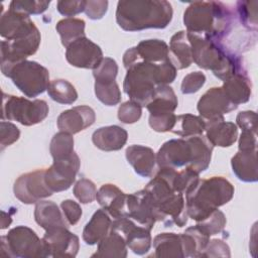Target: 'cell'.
I'll list each match as a JSON object with an SVG mask.
<instances>
[{"label":"cell","mask_w":258,"mask_h":258,"mask_svg":"<svg viewBox=\"0 0 258 258\" xmlns=\"http://www.w3.org/2000/svg\"><path fill=\"white\" fill-rule=\"evenodd\" d=\"M123 63L127 70L123 83L124 92L141 107L151 101L157 86L168 85L176 77L177 70L170 59L160 63L144 61L138 57L135 46L125 51Z\"/></svg>","instance_id":"6da1fadb"},{"label":"cell","mask_w":258,"mask_h":258,"mask_svg":"<svg viewBox=\"0 0 258 258\" xmlns=\"http://www.w3.org/2000/svg\"><path fill=\"white\" fill-rule=\"evenodd\" d=\"M183 23L186 31L204 35L222 44L231 33L234 12L222 2L197 1L185 9Z\"/></svg>","instance_id":"7a4b0ae2"},{"label":"cell","mask_w":258,"mask_h":258,"mask_svg":"<svg viewBox=\"0 0 258 258\" xmlns=\"http://www.w3.org/2000/svg\"><path fill=\"white\" fill-rule=\"evenodd\" d=\"M172 6L165 0L119 1L116 21L126 31L165 28L172 19Z\"/></svg>","instance_id":"3957f363"},{"label":"cell","mask_w":258,"mask_h":258,"mask_svg":"<svg viewBox=\"0 0 258 258\" xmlns=\"http://www.w3.org/2000/svg\"><path fill=\"white\" fill-rule=\"evenodd\" d=\"M233 184L223 176L199 179L185 194V207L188 218L199 222L214 211L229 203L234 196Z\"/></svg>","instance_id":"277c9868"},{"label":"cell","mask_w":258,"mask_h":258,"mask_svg":"<svg viewBox=\"0 0 258 258\" xmlns=\"http://www.w3.org/2000/svg\"><path fill=\"white\" fill-rule=\"evenodd\" d=\"M1 72L26 97L33 98L42 94L50 83L47 69L33 60L25 59L10 66H1Z\"/></svg>","instance_id":"5b68a950"},{"label":"cell","mask_w":258,"mask_h":258,"mask_svg":"<svg viewBox=\"0 0 258 258\" xmlns=\"http://www.w3.org/2000/svg\"><path fill=\"white\" fill-rule=\"evenodd\" d=\"M0 254L16 258L49 257L43 239L25 226H17L0 238Z\"/></svg>","instance_id":"8992f818"},{"label":"cell","mask_w":258,"mask_h":258,"mask_svg":"<svg viewBox=\"0 0 258 258\" xmlns=\"http://www.w3.org/2000/svg\"><path fill=\"white\" fill-rule=\"evenodd\" d=\"M48 105L43 100L30 101L3 93L2 120H13L24 126H32L43 121L48 115Z\"/></svg>","instance_id":"52a82bcc"},{"label":"cell","mask_w":258,"mask_h":258,"mask_svg":"<svg viewBox=\"0 0 258 258\" xmlns=\"http://www.w3.org/2000/svg\"><path fill=\"white\" fill-rule=\"evenodd\" d=\"M80 165V158L75 151L67 158L53 160V163L44 172V180L48 188L52 192L68 189L75 181Z\"/></svg>","instance_id":"ba28073f"},{"label":"cell","mask_w":258,"mask_h":258,"mask_svg":"<svg viewBox=\"0 0 258 258\" xmlns=\"http://www.w3.org/2000/svg\"><path fill=\"white\" fill-rule=\"evenodd\" d=\"M45 169H37L20 175L14 182L15 197L23 204H36L42 199L50 197L53 192L44 180Z\"/></svg>","instance_id":"9c48e42d"},{"label":"cell","mask_w":258,"mask_h":258,"mask_svg":"<svg viewBox=\"0 0 258 258\" xmlns=\"http://www.w3.org/2000/svg\"><path fill=\"white\" fill-rule=\"evenodd\" d=\"M112 230L123 236L127 247L137 255L147 253L151 247L150 230L138 225L129 217H121L113 220Z\"/></svg>","instance_id":"30bf717a"},{"label":"cell","mask_w":258,"mask_h":258,"mask_svg":"<svg viewBox=\"0 0 258 258\" xmlns=\"http://www.w3.org/2000/svg\"><path fill=\"white\" fill-rule=\"evenodd\" d=\"M66 58L76 68L94 70L103 59V51L98 44L85 36L67 47Z\"/></svg>","instance_id":"8fae6325"},{"label":"cell","mask_w":258,"mask_h":258,"mask_svg":"<svg viewBox=\"0 0 258 258\" xmlns=\"http://www.w3.org/2000/svg\"><path fill=\"white\" fill-rule=\"evenodd\" d=\"M49 257H75L78 254L79 237L67 227H56L45 231L42 237Z\"/></svg>","instance_id":"7c38bea8"},{"label":"cell","mask_w":258,"mask_h":258,"mask_svg":"<svg viewBox=\"0 0 258 258\" xmlns=\"http://www.w3.org/2000/svg\"><path fill=\"white\" fill-rule=\"evenodd\" d=\"M191 160V148L186 138L171 139L163 143L156 153L158 167L178 169L189 165Z\"/></svg>","instance_id":"4fadbf2b"},{"label":"cell","mask_w":258,"mask_h":258,"mask_svg":"<svg viewBox=\"0 0 258 258\" xmlns=\"http://www.w3.org/2000/svg\"><path fill=\"white\" fill-rule=\"evenodd\" d=\"M39 30L20 39L1 41V66H10L34 54L40 44Z\"/></svg>","instance_id":"5bb4252c"},{"label":"cell","mask_w":258,"mask_h":258,"mask_svg":"<svg viewBox=\"0 0 258 258\" xmlns=\"http://www.w3.org/2000/svg\"><path fill=\"white\" fill-rule=\"evenodd\" d=\"M127 217L140 226L152 230L158 222L157 213L145 189L127 195Z\"/></svg>","instance_id":"9a60e30c"},{"label":"cell","mask_w":258,"mask_h":258,"mask_svg":"<svg viewBox=\"0 0 258 258\" xmlns=\"http://www.w3.org/2000/svg\"><path fill=\"white\" fill-rule=\"evenodd\" d=\"M237 107L229 100L222 87H214L201 97L197 109L204 120H211L223 117L224 114L234 111Z\"/></svg>","instance_id":"2e32d148"},{"label":"cell","mask_w":258,"mask_h":258,"mask_svg":"<svg viewBox=\"0 0 258 258\" xmlns=\"http://www.w3.org/2000/svg\"><path fill=\"white\" fill-rule=\"evenodd\" d=\"M38 31L30 17L21 12L9 9L0 18V34L6 40L26 37Z\"/></svg>","instance_id":"e0dca14e"},{"label":"cell","mask_w":258,"mask_h":258,"mask_svg":"<svg viewBox=\"0 0 258 258\" xmlns=\"http://www.w3.org/2000/svg\"><path fill=\"white\" fill-rule=\"evenodd\" d=\"M96 120L95 111L86 105L76 106L66 110L57 117V127L60 131L76 134L92 126Z\"/></svg>","instance_id":"ac0fdd59"},{"label":"cell","mask_w":258,"mask_h":258,"mask_svg":"<svg viewBox=\"0 0 258 258\" xmlns=\"http://www.w3.org/2000/svg\"><path fill=\"white\" fill-rule=\"evenodd\" d=\"M96 200L113 220L127 215V195L115 184H103L97 191Z\"/></svg>","instance_id":"d6986e66"},{"label":"cell","mask_w":258,"mask_h":258,"mask_svg":"<svg viewBox=\"0 0 258 258\" xmlns=\"http://www.w3.org/2000/svg\"><path fill=\"white\" fill-rule=\"evenodd\" d=\"M206 137L213 146L229 147L238 138V128L233 122H227L223 117L205 120Z\"/></svg>","instance_id":"ffe728a7"},{"label":"cell","mask_w":258,"mask_h":258,"mask_svg":"<svg viewBox=\"0 0 258 258\" xmlns=\"http://www.w3.org/2000/svg\"><path fill=\"white\" fill-rule=\"evenodd\" d=\"M125 155L129 164L140 176L151 177L154 174L156 154L150 147L134 144L127 147Z\"/></svg>","instance_id":"44dd1931"},{"label":"cell","mask_w":258,"mask_h":258,"mask_svg":"<svg viewBox=\"0 0 258 258\" xmlns=\"http://www.w3.org/2000/svg\"><path fill=\"white\" fill-rule=\"evenodd\" d=\"M127 138V131L118 125L101 127L92 135L94 145L104 151H116L121 149L126 144Z\"/></svg>","instance_id":"7402d4cb"},{"label":"cell","mask_w":258,"mask_h":258,"mask_svg":"<svg viewBox=\"0 0 258 258\" xmlns=\"http://www.w3.org/2000/svg\"><path fill=\"white\" fill-rule=\"evenodd\" d=\"M222 89L229 100L235 105L238 106L248 102L252 93V85L246 70L240 71L225 80Z\"/></svg>","instance_id":"603a6c76"},{"label":"cell","mask_w":258,"mask_h":258,"mask_svg":"<svg viewBox=\"0 0 258 258\" xmlns=\"http://www.w3.org/2000/svg\"><path fill=\"white\" fill-rule=\"evenodd\" d=\"M232 170L242 181L255 182L258 180L257 149L239 150L231 159Z\"/></svg>","instance_id":"cb8c5ba5"},{"label":"cell","mask_w":258,"mask_h":258,"mask_svg":"<svg viewBox=\"0 0 258 258\" xmlns=\"http://www.w3.org/2000/svg\"><path fill=\"white\" fill-rule=\"evenodd\" d=\"M113 220L103 209L97 210L83 230V240L88 245L98 244L112 230Z\"/></svg>","instance_id":"d4e9b609"},{"label":"cell","mask_w":258,"mask_h":258,"mask_svg":"<svg viewBox=\"0 0 258 258\" xmlns=\"http://www.w3.org/2000/svg\"><path fill=\"white\" fill-rule=\"evenodd\" d=\"M168 55L176 70L186 69L194 62L186 31L180 30L172 35L168 46Z\"/></svg>","instance_id":"484cf974"},{"label":"cell","mask_w":258,"mask_h":258,"mask_svg":"<svg viewBox=\"0 0 258 258\" xmlns=\"http://www.w3.org/2000/svg\"><path fill=\"white\" fill-rule=\"evenodd\" d=\"M34 219L35 222L45 231L56 227L69 228L70 226L67 223L61 210L51 201H39L36 203Z\"/></svg>","instance_id":"4316f807"},{"label":"cell","mask_w":258,"mask_h":258,"mask_svg":"<svg viewBox=\"0 0 258 258\" xmlns=\"http://www.w3.org/2000/svg\"><path fill=\"white\" fill-rule=\"evenodd\" d=\"M186 139L191 148V160L187 167L200 174L209 167L214 146L203 134L190 136Z\"/></svg>","instance_id":"83f0119b"},{"label":"cell","mask_w":258,"mask_h":258,"mask_svg":"<svg viewBox=\"0 0 258 258\" xmlns=\"http://www.w3.org/2000/svg\"><path fill=\"white\" fill-rule=\"evenodd\" d=\"M177 105V97L172 88L168 85H160L156 87L155 94L146 108L151 115L169 114L174 113Z\"/></svg>","instance_id":"f1b7e54d"},{"label":"cell","mask_w":258,"mask_h":258,"mask_svg":"<svg viewBox=\"0 0 258 258\" xmlns=\"http://www.w3.org/2000/svg\"><path fill=\"white\" fill-rule=\"evenodd\" d=\"M154 256L157 258H184L180 234L161 233L153 240Z\"/></svg>","instance_id":"f546056e"},{"label":"cell","mask_w":258,"mask_h":258,"mask_svg":"<svg viewBox=\"0 0 258 258\" xmlns=\"http://www.w3.org/2000/svg\"><path fill=\"white\" fill-rule=\"evenodd\" d=\"M138 57L147 62L160 63L169 59L168 45L160 39H146L135 46Z\"/></svg>","instance_id":"4dcf8cb0"},{"label":"cell","mask_w":258,"mask_h":258,"mask_svg":"<svg viewBox=\"0 0 258 258\" xmlns=\"http://www.w3.org/2000/svg\"><path fill=\"white\" fill-rule=\"evenodd\" d=\"M127 256V244L121 234L111 230V232L98 243L97 251L92 257L125 258Z\"/></svg>","instance_id":"1f68e13d"},{"label":"cell","mask_w":258,"mask_h":258,"mask_svg":"<svg viewBox=\"0 0 258 258\" xmlns=\"http://www.w3.org/2000/svg\"><path fill=\"white\" fill-rule=\"evenodd\" d=\"M184 257H200L207 247L210 236L197 225L187 228L180 234Z\"/></svg>","instance_id":"d6a6232c"},{"label":"cell","mask_w":258,"mask_h":258,"mask_svg":"<svg viewBox=\"0 0 258 258\" xmlns=\"http://www.w3.org/2000/svg\"><path fill=\"white\" fill-rule=\"evenodd\" d=\"M85 21L81 18L68 17L56 23V31L58 32L62 45L67 48L71 43L81 37H85Z\"/></svg>","instance_id":"836d02e7"},{"label":"cell","mask_w":258,"mask_h":258,"mask_svg":"<svg viewBox=\"0 0 258 258\" xmlns=\"http://www.w3.org/2000/svg\"><path fill=\"white\" fill-rule=\"evenodd\" d=\"M205 128L206 123L201 116L182 114L176 117V123L171 131L182 138H187L190 136L202 135L205 132Z\"/></svg>","instance_id":"e575fe53"},{"label":"cell","mask_w":258,"mask_h":258,"mask_svg":"<svg viewBox=\"0 0 258 258\" xmlns=\"http://www.w3.org/2000/svg\"><path fill=\"white\" fill-rule=\"evenodd\" d=\"M47 93L53 101L59 104L71 105L78 99L76 88L69 81L62 79L50 81L47 87Z\"/></svg>","instance_id":"d590c367"},{"label":"cell","mask_w":258,"mask_h":258,"mask_svg":"<svg viewBox=\"0 0 258 258\" xmlns=\"http://www.w3.org/2000/svg\"><path fill=\"white\" fill-rule=\"evenodd\" d=\"M49 151L53 160L63 159L71 156L74 152L73 135L64 131H59L54 134L50 141Z\"/></svg>","instance_id":"8d00e7d4"},{"label":"cell","mask_w":258,"mask_h":258,"mask_svg":"<svg viewBox=\"0 0 258 258\" xmlns=\"http://www.w3.org/2000/svg\"><path fill=\"white\" fill-rule=\"evenodd\" d=\"M95 94L97 99L106 106H114L121 101V92L116 81L95 82Z\"/></svg>","instance_id":"74e56055"},{"label":"cell","mask_w":258,"mask_h":258,"mask_svg":"<svg viewBox=\"0 0 258 258\" xmlns=\"http://www.w3.org/2000/svg\"><path fill=\"white\" fill-rule=\"evenodd\" d=\"M257 1H239L237 3V14L241 24L246 29L257 30Z\"/></svg>","instance_id":"f35d334b"},{"label":"cell","mask_w":258,"mask_h":258,"mask_svg":"<svg viewBox=\"0 0 258 258\" xmlns=\"http://www.w3.org/2000/svg\"><path fill=\"white\" fill-rule=\"evenodd\" d=\"M226 223L227 220L224 213L217 209L204 220L197 222V226L209 236H213L221 233L224 230Z\"/></svg>","instance_id":"ab89813d"},{"label":"cell","mask_w":258,"mask_h":258,"mask_svg":"<svg viewBox=\"0 0 258 258\" xmlns=\"http://www.w3.org/2000/svg\"><path fill=\"white\" fill-rule=\"evenodd\" d=\"M50 1H37V0H14L10 2L9 9L21 12L26 15L41 14L49 6Z\"/></svg>","instance_id":"60d3db41"},{"label":"cell","mask_w":258,"mask_h":258,"mask_svg":"<svg viewBox=\"0 0 258 258\" xmlns=\"http://www.w3.org/2000/svg\"><path fill=\"white\" fill-rule=\"evenodd\" d=\"M118 74V64L111 57H103L97 68L93 70L95 82H113Z\"/></svg>","instance_id":"b9f144b4"},{"label":"cell","mask_w":258,"mask_h":258,"mask_svg":"<svg viewBox=\"0 0 258 258\" xmlns=\"http://www.w3.org/2000/svg\"><path fill=\"white\" fill-rule=\"evenodd\" d=\"M73 191L79 202H81L82 204H88L96 200L98 190L92 180L83 177L76 182Z\"/></svg>","instance_id":"7bdbcfd3"},{"label":"cell","mask_w":258,"mask_h":258,"mask_svg":"<svg viewBox=\"0 0 258 258\" xmlns=\"http://www.w3.org/2000/svg\"><path fill=\"white\" fill-rule=\"evenodd\" d=\"M142 115V107L133 102L127 101L119 106L118 119L125 124H132L137 122Z\"/></svg>","instance_id":"ee69618b"},{"label":"cell","mask_w":258,"mask_h":258,"mask_svg":"<svg viewBox=\"0 0 258 258\" xmlns=\"http://www.w3.org/2000/svg\"><path fill=\"white\" fill-rule=\"evenodd\" d=\"M176 115L174 113L169 114H156L149 115V126L156 132H168L171 131L176 123Z\"/></svg>","instance_id":"f6af8a7d"},{"label":"cell","mask_w":258,"mask_h":258,"mask_svg":"<svg viewBox=\"0 0 258 258\" xmlns=\"http://www.w3.org/2000/svg\"><path fill=\"white\" fill-rule=\"evenodd\" d=\"M206 83V76L202 72H191L187 74L181 82V93L182 94H194L198 92Z\"/></svg>","instance_id":"bcb514c9"},{"label":"cell","mask_w":258,"mask_h":258,"mask_svg":"<svg viewBox=\"0 0 258 258\" xmlns=\"http://www.w3.org/2000/svg\"><path fill=\"white\" fill-rule=\"evenodd\" d=\"M20 131L16 125L2 120L0 123V137H1V150L11 145L19 139Z\"/></svg>","instance_id":"7dc6e473"},{"label":"cell","mask_w":258,"mask_h":258,"mask_svg":"<svg viewBox=\"0 0 258 258\" xmlns=\"http://www.w3.org/2000/svg\"><path fill=\"white\" fill-rule=\"evenodd\" d=\"M230 247L228 244L220 239L209 241L207 247L200 257H230Z\"/></svg>","instance_id":"c3c4849f"},{"label":"cell","mask_w":258,"mask_h":258,"mask_svg":"<svg viewBox=\"0 0 258 258\" xmlns=\"http://www.w3.org/2000/svg\"><path fill=\"white\" fill-rule=\"evenodd\" d=\"M60 210L70 226L76 225L82 217L81 206L73 200H64L60 204Z\"/></svg>","instance_id":"681fc988"},{"label":"cell","mask_w":258,"mask_h":258,"mask_svg":"<svg viewBox=\"0 0 258 258\" xmlns=\"http://www.w3.org/2000/svg\"><path fill=\"white\" fill-rule=\"evenodd\" d=\"M86 1L84 0H73V1H64L60 0L56 3L57 11L63 16H75L83 11H85Z\"/></svg>","instance_id":"f907efd6"},{"label":"cell","mask_w":258,"mask_h":258,"mask_svg":"<svg viewBox=\"0 0 258 258\" xmlns=\"http://www.w3.org/2000/svg\"><path fill=\"white\" fill-rule=\"evenodd\" d=\"M108 10V1L106 0H90L86 1L85 13L90 19H101Z\"/></svg>","instance_id":"816d5d0a"},{"label":"cell","mask_w":258,"mask_h":258,"mask_svg":"<svg viewBox=\"0 0 258 258\" xmlns=\"http://www.w3.org/2000/svg\"><path fill=\"white\" fill-rule=\"evenodd\" d=\"M237 125L242 131H257L256 124V113L254 111H243L237 115Z\"/></svg>","instance_id":"f5cc1de1"},{"label":"cell","mask_w":258,"mask_h":258,"mask_svg":"<svg viewBox=\"0 0 258 258\" xmlns=\"http://www.w3.org/2000/svg\"><path fill=\"white\" fill-rule=\"evenodd\" d=\"M257 147V135L256 132L252 131H242L239 137L238 149L245 150H255Z\"/></svg>","instance_id":"db71d44e"},{"label":"cell","mask_w":258,"mask_h":258,"mask_svg":"<svg viewBox=\"0 0 258 258\" xmlns=\"http://www.w3.org/2000/svg\"><path fill=\"white\" fill-rule=\"evenodd\" d=\"M12 222L11 216L9 214H6L5 212H2V220H1V229H6Z\"/></svg>","instance_id":"11a10c76"}]
</instances>
